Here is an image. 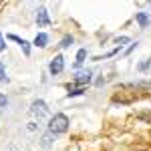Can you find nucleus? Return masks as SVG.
Here are the masks:
<instances>
[{
    "label": "nucleus",
    "instance_id": "6e6552de",
    "mask_svg": "<svg viewBox=\"0 0 151 151\" xmlns=\"http://www.w3.org/2000/svg\"><path fill=\"white\" fill-rule=\"evenodd\" d=\"M35 45H36V47H40V48L47 47V45H48V35H47V32H38L36 38H35Z\"/></svg>",
    "mask_w": 151,
    "mask_h": 151
},
{
    "label": "nucleus",
    "instance_id": "2eb2a0df",
    "mask_svg": "<svg viewBox=\"0 0 151 151\" xmlns=\"http://www.w3.org/2000/svg\"><path fill=\"white\" fill-rule=\"evenodd\" d=\"M6 50V42H4V36L0 35V52H4Z\"/></svg>",
    "mask_w": 151,
    "mask_h": 151
},
{
    "label": "nucleus",
    "instance_id": "39448f33",
    "mask_svg": "<svg viewBox=\"0 0 151 151\" xmlns=\"http://www.w3.org/2000/svg\"><path fill=\"white\" fill-rule=\"evenodd\" d=\"M36 24L38 26H48L50 24V18H48V12L45 6H40L38 10H36Z\"/></svg>",
    "mask_w": 151,
    "mask_h": 151
},
{
    "label": "nucleus",
    "instance_id": "0eeeda50",
    "mask_svg": "<svg viewBox=\"0 0 151 151\" xmlns=\"http://www.w3.org/2000/svg\"><path fill=\"white\" fill-rule=\"evenodd\" d=\"M135 20L139 22L141 28H147V26H151V16L147 14V12H137V14H135Z\"/></svg>",
    "mask_w": 151,
    "mask_h": 151
},
{
    "label": "nucleus",
    "instance_id": "423d86ee",
    "mask_svg": "<svg viewBox=\"0 0 151 151\" xmlns=\"http://www.w3.org/2000/svg\"><path fill=\"white\" fill-rule=\"evenodd\" d=\"M8 38H10V40H16V42L20 45V48H22V52L26 57L30 55V42H28V40H24V38H20V36H16V35H8Z\"/></svg>",
    "mask_w": 151,
    "mask_h": 151
},
{
    "label": "nucleus",
    "instance_id": "f8f14e48",
    "mask_svg": "<svg viewBox=\"0 0 151 151\" xmlns=\"http://www.w3.org/2000/svg\"><path fill=\"white\" fill-rule=\"evenodd\" d=\"M50 137H52V133H50V131H48L47 135H42V147H48V145H50Z\"/></svg>",
    "mask_w": 151,
    "mask_h": 151
},
{
    "label": "nucleus",
    "instance_id": "ddd939ff",
    "mask_svg": "<svg viewBox=\"0 0 151 151\" xmlns=\"http://www.w3.org/2000/svg\"><path fill=\"white\" fill-rule=\"evenodd\" d=\"M127 42H129V36H119L117 38V48H121L123 45H127Z\"/></svg>",
    "mask_w": 151,
    "mask_h": 151
},
{
    "label": "nucleus",
    "instance_id": "f3484780",
    "mask_svg": "<svg viewBox=\"0 0 151 151\" xmlns=\"http://www.w3.org/2000/svg\"><path fill=\"white\" fill-rule=\"evenodd\" d=\"M147 67H149V60L145 58V60H143V63L139 65V70H147Z\"/></svg>",
    "mask_w": 151,
    "mask_h": 151
},
{
    "label": "nucleus",
    "instance_id": "7ed1b4c3",
    "mask_svg": "<svg viewBox=\"0 0 151 151\" xmlns=\"http://www.w3.org/2000/svg\"><path fill=\"white\" fill-rule=\"evenodd\" d=\"M63 69H65V57H63V55H57V57L50 60L48 70H50V75H60Z\"/></svg>",
    "mask_w": 151,
    "mask_h": 151
},
{
    "label": "nucleus",
    "instance_id": "9d476101",
    "mask_svg": "<svg viewBox=\"0 0 151 151\" xmlns=\"http://www.w3.org/2000/svg\"><path fill=\"white\" fill-rule=\"evenodd\" d=\"M73 40H75V38H73V36H70V35H67V36H63V40H60V47H63V48H67V47H70V45H73Z\"/></svg>",
    "mask_w": 151,
    "mask_h": 151
},
{
    "label": "nucleus",
    "instance_id": "4468645a",
    "mask_svg": "<svg viewBox=\"0 0 151 151\" xmlns=\"http://www.w3.org/2000/svg\"><path fill=\"white\" fill-rule=\"evenodd\" d=\"M85 89H69V97H77V95H83Z\"/></svg>",
    "mask_w": 151,
    "mask_h": 151
},
{
    "label": "nucleus",
    "instance_id": "dca6fc26",
    "mask_svg": "<svg viewBox=\"0 0 151 151\" xmlns=\"http://www.w3.org/2000/svg\"><path fill=\"white\" fill-rule=\"evenodd\" d=\"M6 105H8V99H6L4 95L0 93V107H6Z\"/></svg>",
    "mask_w": 151,
    "mask_h": 151
},
{
    "label": "nucleus",
    "instance_id": "20e7f679",
    "mask_svg": "<svg viewBox=\"0 0 151 151\" xmlns=\"http://www.w3.org/2000/svg\"><path fill=\"white\" fill-rule=\"evenodd\" d=\"M91 77H93V73H91V70H81V73L77 75V79H75L73 85H79L81 89H85V85H89V83H91Z\"/></svg>",
    "mask_w": 151,
    "mask_h": 151
},
{
    "label": "nucleus",
    "instance_id": "f257e3e1",
    "mask_svg": "<svg viewBox=\"0 0 151 151\" xmlns=\"http://www.w3.org/2000/svg\"><path fill=\"white\" fill-rule=\"evenodd\" d=\"M69 129V117L63 115V113H57V115L50 119V123H48V131L52 133V135H60V133H65Z\"/></svg>",
    "mask_w": 151,
    "mask_h": 151
},
{
    "label": "nucleus",
    "instance_id": "f03ea898",
    "mask_svg": "<svg viewBox=\"0 0 151 151\" xmlns=\"http://www.w3.org/2000/svg\"><path fill=\"white\" fill-rule=\"evenodd\" d=\"M30 113L35 117H38V119H42V117L48 115V107L47 103L42 101V99H36V101H32V105H30Z\"/></svg>",
    "mask_w": 151,
    "mask_h": 151
},
{
    "label": "nucleus",
    "instance_id": "1a4fd4ad",
    "mask_svg": "<svg viewBox=\"0 0 151 151\" xmlns=\"http://www.w3.org/2000/svg\"><path fill=\"white\" fill-rule=\"evenodd\" d=\"M85 58H87V48H81V50L77 52V60H75V67H81L83 63H85Z\"/></svg>",
    "mask_w": 151,
    "mask_h": 151
},
{
    "label": "nucleus",
    "instance_id": "9b49d317",
    "mask_svg": "<svg viewBox=\"0 0 151 151\" xmlns=\"http://www.w3.org/2000/svg\"><path fill=\"white\" fill-rule=\"evenodd\" d=\"M0 83H8V77H6V69H4V63H0Z\"/></svg>",
    "mask_w": 151,
    "mask_h": 151
}]
</instances>
